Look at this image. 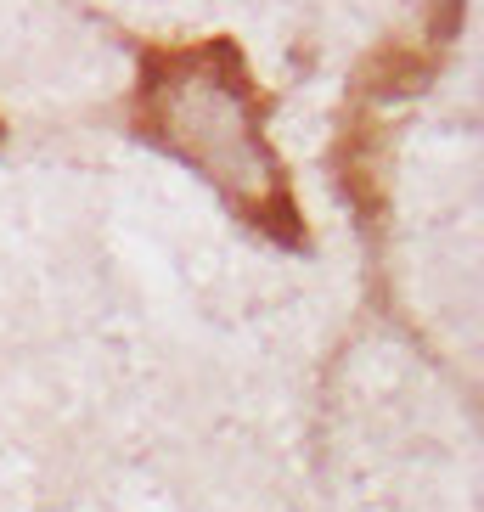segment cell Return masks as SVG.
Here are the masks:
<instances>
[{"instance_id":"6da1fadb","label":"cell","mask_w":484,"mask_h":512,"mask_svg":"<svg viewBox=\"0 0 484 512\" xmlns=\"http://www.w3.org/2000/svg\"><path fill=\"white\" fill-rule=\"evenodd\" d=\"M271 96L248 79L237 40L141 51L136 130L141 141L192 164L254 231L304 248V220L288 186V164L265 141Z\"/></svg>"},{"instance_id":"7a4b0ae2","label":"cell","mask_w":484,"mask_h":512,"mask_svg":"<svg viewBox=\"0 0 484 512\" xmlns=\"http://www.w3.org/2000/svg\"><path fill=\"white\" fill-rule=\"evenodd\" d=\"M0 136H6V130H0Z\"/></svg>"}]
</instances>
